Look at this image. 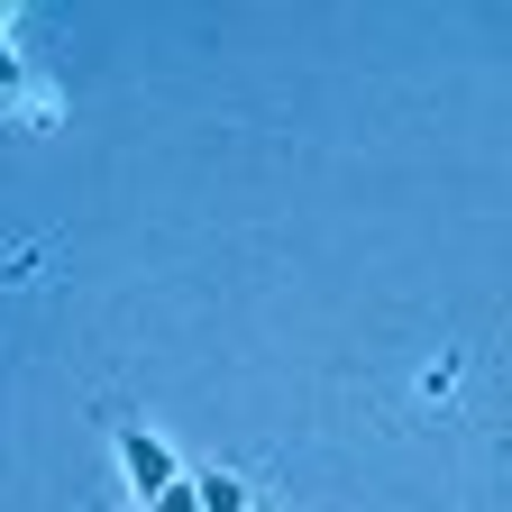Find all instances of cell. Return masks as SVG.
Wrapping results in <instances>:
<instances>
[{"label":"cell","instance_id":"277c9868","mask_svg":"<svg viewBox=\"0 0 512 512\" xmlns=\"http://www.w3.org/2000/svg\"><path fill=\"white\" fill-rule=\"evenodd\" d=\"M19 83H28V64H19V46H10V37H0V101H10Z\"/></svg>","mask_w":512,"mask_h":512},{"label":"cell","instance_id":"7a4b0ae2","mask_svg":"<svg viewBox=\"0 0 512 512\" xmlns=\"http://www.w3.org/2000/svg\"><path fill=\"white\" fill-rule=\"evenodd\" d=\"M192 494H202V512H247V485H238L229 467H211V476H192Z\"/></svg>","mask_w":512,"mask_h":512},{"label":"cell","instance_id":"3957f363","mask_svg":"<svg viewBox=\"0 0 512 512\" xmlns=\"http://www.w3.org/2000/svg\"><path fill=\"white\" fill-rule=\"evenodd\" d=\"M147 512H202V494H192V476H183V485H165V494H156Z\"/></svg>","mask_w":512,"mask_h":512},{"label":"cell","instance_id":"5b68a950","mask_svg":"<svg viewBox=\"0 0 512 512\" xmlns=\"http://www.w3.org/2000/svg\"><path fill=\"white\" fill-rule=\"evenodd\" d=\"M19 275H28V256H10V266H0V284H19Z\"/></svg>","mask_w":512,"mask_h":512},{"label":"cell","instance_id":"6da1fadb","mask_svg":"<svg viewBox=\"0 0 512 512\" xmlns=\"http://www.w3.org/2000/svg\"><path fill=\"white\" fill-rule=\"evenodd\" d=\"M119 467H128V485H138L147 503H156L165 485H183V467H174V448H165L156 430H119Z\"/></svg>","mask_w":512,"mask_h":512}]
</instances>
